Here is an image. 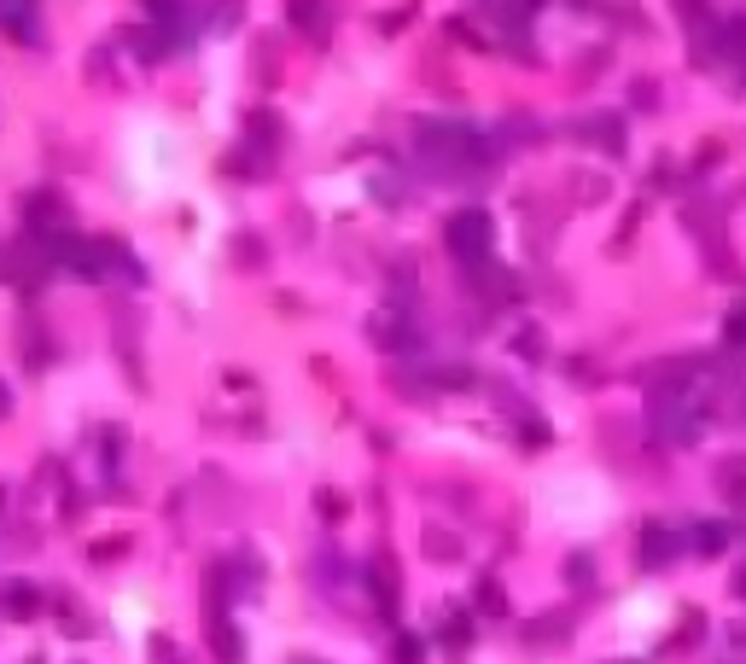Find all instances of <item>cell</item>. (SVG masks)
Instances as JSON below:
<instances>
[{
    "mask_svg": "<svg viewBox=\"0 0 746 664\" xmlns=\"http://www.w3.org/2000/svg\"><path fill=\"white\" fill-rule=\"evenodd\" d=\"M443 245H449L461 263H484V257H490V216H484V210H461V216H449Z\"/></svg>",
    "mask_w": 746,
    "mask_h": 664,
    "instance_id": "cell-1",
    "label": "cell"
},
{
    "mask_svg": "<svg viewBox=\"0 0 746 664\" xmlns=\"http://www.w3.org/2000/svg\"><path fill=\"white\" fill-rule=\"evenodd\" d=\"M210 653H216L222 664L245 659V641H239V630H228V618H222V612H210Z\"/></svg>",
    "mask_w": 746,
    "mask_h": 664,
    "instance_id": "cell-2",
    "label": "cell"
},
{
    "mask_svg": "<svg viewBox=\"0 0 746 664\" xmlns=\"http://www.w3.org/2000/svg\"><path fill=\"white\" fill-rule=\"evenodd\" d=\"M677 554V536L665 531V525H647L642 531V565H665Z\"/></svg>",
    "mask_w": 746,
    "mask_h": 664,
    "instance_id": "cell-3",
    "label": "cell"
},
{
    "mask_svg": "<svg viewBox=\"0 0 746 664\" xmlns=\"http://www.w3.org/2000/svg\"><path fill=\"white\" fill-rule=\"evenodd\" d=\"M0 606H6L12 618H35V612H41V595H35L30 583H6V589H0Z\"/></svg>",
    "mask_w": 746,
    "mask_h": 664,
    "instance_id": "cell-4",
    "label": "cell"
},
{
    "mask_svg": "<svg viewBox=\"0 0 746 664\" xmlns=\"http://www.w3.org/2000/svg\"><path fill=\"white\" fill-rule=\"evenodd\" d=\"M368 332H373V344H379V350H403V344H408V327L397 321V315H373Z\"/></svg>",
    "mask_w": 746,
    "mask_h": 664,
    "instance_id": "cell-5",
    "label": "cell"
},
{
    "mask_svg": "<svg viewBox=\"0 0 746 664\" xmlns=\"http://www.w3.org/2000/svg\"><path fill=\"white\" fill-rule=\"evenodd\" d=\"M30 216H35V222H47V228H65V204L53 199V193H35V199H30Z\"/></svg>",
    "mask_w": 746,
    "mask_h": 664,
    "instance_id": "cell-6",
    "label": "cell"
},
{
    "mask_svg": "<svg viewBox=\"0 0 746 664\" xmlns=\"http://www.w3.org/2000/svg\"><path fill=\"white\" fill-rule=\"evenodd\" d=\"M315 507H321V519H344V513H350L339 490H321V496H315Z\"/></svg>",
    "mask_w": 746,
    "mask_h": 664,
    "instance_id": "cell-7",
    "label": "cell"
},
{
    "mask_svg": "<svg viewBox=\"0 0 746 664\" xmlns=\"http://www.w3.org/2000/svg\"><path fill=\"white\" fill-rule=\"evenodd\" d=\"M292 18H298L304 30H321V6H315V0H298V6H292Z\"/></svg>",
    "mask_w": 746,
    "mask_h": 664,
    "instance_id": "cell-8",
    "label": "cell"
},
{
    "mask_svg": "<svg viewBox=\"0 0 746 664\" xmlns=\"http://www.w3.org/2000/svg\"><path fill=\"white\" fill-rule=\"evenodd\" d=\"M729 496H735V501L746 507V461H735V466H729Z\"/></svg>",
    "mask_w": 746,
    "mask_h": 664,
    "instance_id": "cell-9",
    "label": "cell"
},
{
    "mask_svg": "<svg viewBox=\"0 0 746 664\" xmlns=\"http://www.w3.org/2000/svg\"><path fill=\"white\" fill-rule=\"evenodd\" d=\"M397 664H420V641H414V635L397 641Z\"/></svg>",
    "mask_w": 746,
    "mask_h": 664,
    "instance_id": "cell-10",
    "label": "cell"
},
{
    "mask_svg": "<svg viewBox=\"0 0 746 664\" xmlns=\"http://www.w3.org/2000/svg\"><path fill=\"white\" fill-rule=\"evenodd\" d=\"M723 542H729V531H717V525H706V531H700V548H706V554H717Z\"/></svg>",
    "mask_w": 746,
    "mask_h": 664,
    "instance_id": "cell-11",
    "label": "cell"
},
{
    "mask_svg": "<svg viewBox=\"0 0 746 664\" xmlns=\"http://www.w3.org/2000/svg\"><path fill=\"white\" fill-rule=\"evenodd\" d=\"M239 263H245V268H257V263H263V251H257V239H239Z\"/></svg>",
    "mask_w": 746,
    "mask_h": 664,
    "instance_id": "cell-12",
    "label": "cell"
},
{
    "mask_svg": "<svg viewBox=\"0 0 746 664\" xmlns=\"http://www.w3.org/2000/svg\"><path fill=\"white\" fill-rule=\"evenodd\" d=\"M6 414H12V391H6V385H0V420H6Z\"/></svg>",
    "mask_w": 746,
    "mask_h": 664,
    "instance_id": "cell-13",
    "label": "cell"
},
{
    "mask_svg": "<svg viewBox=\"0 0 746 664\" xmlns=\"http://www.w3.org/2000/svg\"><path fill=\"white\" fill-rule=\"evenodd\" d=\"M735 595H746V571H741V577H735Z\"/></svg>",
    "mask_w": 746,
    "mask_h": 664,
    "instance_id": "cell-14",
    "label": "cell"
},
{
    "mask_svg": "<svg viewBox=\"0 0 746 664\" xmlns=\"http://www.w3.org/2000/svg\"><path fill=\"white\" fill-rule=\"evenodd\" d=\"M292 664H315V659H292Z\"/></svg>",
    "mask_w": 746,
    "mask_h": 664,
    "instance_id": "cell-15",
    "label": "cell"
},
{
    "mask_svg": "<svg viewBox=\"0 0 746 664\" xmlns=\"http://www.w3.org/2000/svg\"><path fill=\"white\" fill-rule=\"evenodd\" d=\"M0 507H6V496H0Z\"/></svg>",
    "mask_w": 746,
    "mask_h": 664,
    "instance_id": "cell-16",
    "label": "cell"
}]
</instances>
